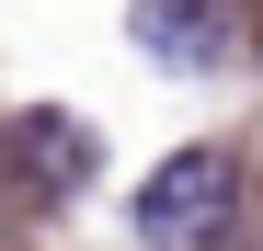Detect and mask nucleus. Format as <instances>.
<instances>
[{
	"label": "nucleus",
	"mask_w": 263,
	"mask_h": 251,
	"mask_svg": "<svg viewBox=\"0 0 263 251\" xmlns=\"http://www.w3.org/2000/svg\"><path fill=\"white\" fill-rule=\"evenodd\" d=\"M12 149H23L34 183H92V126H69V114H23Z\"/></svg>",
	"instance_id": "7ed1b4c3"
},
{
	"label": "nucleus",
	"mask_w": 263,
	"mask_h": 251,
	"mask_svg": "<svg viewBox=\"0 0 263 251\" xmlns=\"http://www.w3.org/2000/svg\"><path fill=\"white\" fill-rule=\"evenodd\" d=\"M229 0H138V34H149V57H172V69H217L229 57Z\"/></svg>",
	"instance_id": "f03ea898"
},
{
	"label": "nucleus",
	"mask_w": 263,
	"mask_h": 251,
	"mask_svg": "<svg viewBox=\"0 0 263 251\" xmlns=\"http://www.w3.org/2000/svg\"><path fill=\"white\" fill-rule=\"evenodd\" d=\"M229 205H240L229 149H172L149 172V194H138V240L149 251H206L217 228H229Z\"/></svg>",
	"instance_id": "f257e3e1"
}]
</instances>
